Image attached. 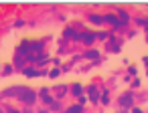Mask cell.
<instances>
[{"label": "cell", "mask_w": 148, "mask_h": 113, "mask_svg": "<svg viewBox=\"0 0 148 113\" xmlns=\"http://www.w3.org/2000/svg\"><path fill=\"white\" fill-rule=\"evenodd\" d=\"M4 95H16L21 101H25V103H29V105H33V103L37 101V93H35V91H31V89H25V87L8 89V91H4Z\"/></svg>", "instance_id": "cell-1"}, {"label": "cell", "mask_w": 148, "mask_h": 113, "mask_svg": "<svg viewBox=\"0 0 148 113\" xmlns=\"http://www.w3.org/2000/svg\"><path fill=\"white\" fill-rule=\"evenodd\" d=\"M81 111H83V107H81V105H73V107H69L65 113H81Z\"/></svg>", "instance_id": "cell-2"}, {"label": "cell", "mask_w": 148, "mask_h": 113, "mask_svg": "<svg viewBox=\"0 0 148 113\" xmlns=\"http://www.w3.org/2000/svg\"><path fill=\"white\" fill-rule=\"evenodd\" d=\"M41 97H43V101L45 103H51L53 99H51V95H49V91H41Z\"/></svg>", "instance_id": "cell-3"}, {"label": "cell", "mask_w": 148, "mask_h": 113, "mask_svg": "<svg viewBox=\"0 0 148 113\" xmlns=\"http://www.w3.org/2000/svg\"><path fill=\"white\" fill-rule=\"evenodd\" d=\"M73 93H75V95H81V87L75 85V87H73Z\"/></svg>", "instance_id": "cell-4"}, {"label": "cell", "mask_w": 148, "mask_h": 113, "mask_svg": "<svg viewBox=\"0 0 148 113\" xmlns=\"http://www.w3.org/2000/svg\"><path fill=\"white\" fill-rule=\"evenodd\" d=\"M6 113H21V111H16V109H12V107H8V109H6Z\"/></svg>", "instance_id": "cell-5"}, {"label": "cell", "mask_w": 148, "mask_h": 113, "mask_svg": "<svg viewBox=\"0 0 148 113\" xmlns=\"http://www.w3.org/2000/svg\"><path fill=\"white\" fill-rule=\"evenodd\" d=\"M39 113H47V111H39Z\"/></svg>", "instance_id": "cell-6"}, {"label": "cell", "mask_w": 148, "mask_h": 113, "mask_svg": "<svg viewBox=\"0 0 148 113\" xmlns=\"http://www.w3.org/2000/svg\"><path fill=\"white\" fill-rule=\"evenodd\" d=\"M0 113H2V109H0Z\"/></svg>", "instance_id": "cell-7"}]
</instances>
